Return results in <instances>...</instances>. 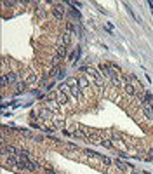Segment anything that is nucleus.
Instances as JSON below:
<instances>
[{
  "mask_svg": "<svg viewBox=\"0 0 153 174\" xmlns=\"http://www.w3.org/2000/svg\"><path fill=\"white\" fill-rule=\"evenodd\" d=\"M40 117H50L49 110H42V112H40Z\"/></svg>",
  "mask_w": 153,
  "mask_h": 174,
  "instance_id": "a211bd4d",
  "label": "nucleus"
},
{
  "mask_svg": "<svg viewBox=\"0 0 153 174\" xmlns=\"http://www.w3.org/2000/svg\"><path fill=\"white\" fill-rule=\"evenodd\" d=\"M103 148H113V141L111 139H101V143H99Z\"/></svg>",
  "mask_w": 153,
  "mask_h": 174,
  "instance_id": "f8f14e48",
  "label": "nucleus"
},
{
  "mask_svg": "<svg viewBox=\"0 0 153 174\" xmlns=\"http://www.w3.org/2000/svg\"><path fill=\"white\" fill-rule=\"evenodd\" d=\"M124 91H125V94H129V96H136V89H134V84H129V82H127L125 87H124Z\"/></svg>",
  "mask_w": 153,
  "mask_h": 174,
  "instance_id": "6e6552de",
  "label": "nucleus"
},
{
  "mask_svg": "<svg viewBox=\"0 0 153 174\" xmlns=\"http://www.w3.org/2000/svg\"><path fill=\"white\" fill-rule=\"evenodd\" d=\"M24 89H26V84H23V82H17V91H16V93H17V94H21Z\"/></svg>",
  "mask_w": 153,
  "mask_h": 174,
  "instance_id": "4468645a",
  "label": "nucleus"
},
{
  "mask_svg": "<svg viewBox=\"0 0 153 174\" xmlns=\"http://www.w3.org/2000/svg\"><path fill=\"white\" fill-rule=\"evenodd\" d=\"M6 80H7L9 85H12V84H16V82H17V75L11 71V73H7V75H6Z\"/></svg>",
  "mask_w": 153,
  "mask_h": 174,
  "instance_id": "1a4fd4ad",
  "label": "nucleus"
},
{
  "mask_svg": "<svg viewBox=\"0 0 153 174\" xmlns=\"http://www.w3.org/2000/svg\"><path fill=\"white\" fill-rule=\"evenodd\" d=\"M47 106H49V110L52 108V110H56V112L59 110V103H56V101H49V103H47Z\"/></svg>",
  "mask_w": 153,
  "mask_h": 174,
  "instance_id": "ddd939ff",
  "label": "nucleus"
},
{
  "mask_svg": "<svg viewBox=\"0 0 153 174\" xmlns=\"http://www.w3.org/2000/svg\"><path fill=\"white\" fill-rule=\"evenodd\" d=\"M56 52H58V56L63 59V58L68 54V45H65V44H59V45L56 47Z\"/></svg>",
  "mask_w": 153,
  "mask_h": 174,
  "instance_id": "0eeeda50",
  "label": "nucleus"
},
{
  "mask_svg": "<svg viewBox=\"0 0 153 174\" xmlns=\"http://www.w3.org/2000/svg\"><path fill=\"white\" fill-rule=\"evenodd\" d=\"M99 70L104 73V77L111 78V65H108V63H101V65H99Z\"/></svg>",
  "mask_w": 153,
  "mask_h": 174,
  "instance_id": "423d86ee",
  "label": "nucleus"
},
{
  "mask_svg": "<svg viewBox=\"0 0 153 174\" xmlns=\"http://www.w3.org/2000/svg\"><path fill=\"white\" fill-rule=\"evenodd\" d=\"M115 165L120 169V171H134V167H132V165L125 164L124 160H120V158H118V160H115Z\"/></svg>",
  "mask_w": 153,
  "mask_h": 174,
  "instance_id": "39448f33",
  "label": "nucleus"
},
{
  "mask_svg": "<svg viewBox=\"0 0 153 174\" xmlns=\"http://www.w3.org/2000/svg\"><path fill=\"white\" fill-rule=\"evenodd\" d=\"M52 14H54V17L56 19H63V17H65V6H63V4H56L54 6V9H52Z\"/></svg>",
  "mask_w": 153,
  "mask_h": 174,
  "instance_id": "f03ea898",
  "label": "nucleus"
},
{
  "mask_svg": "<svg viewBox=\"0 0 153 174\" xmlns=\"http://www.w3.org/2000/svg\"><path fill=\"white\" fill-rule=\"evenodd\" d=\"M78 84H80L82 87H87L89 85V82H87V78H85V77H78Z\"/></svg>",
  "mask_w": 153,
  "mask_h": 174,
  "instance_id": "2eb2a0df",
  "label": "nucleus"
},
{
  "mask_svg": "<svg viewBox=\"0 0 153 174\" xmlns=\"http://www.w3.org/2000/svg\"><path fill=\"white\" fill-rule=\"evenodd\" d=\"M87 141H92V143H101V139H99V136L96 134V132H89Z\"/></svg>",
  "mask_w": 153,
  "mask_h": 174,
  "instance_id": "9d476101",
  "label": "nucleus"
},
{
  "mask_svg": "<svg viewBox=\"0 0 153 174\" xmlns=\"http://www.w3.org/2000/svg\"><path fill=\"white\" fill-rule=\"evenodd\" d=\"M35 82V75H30V78H28V84H33Z\"/></svg>",
  "mask_w": 153,
  "mask_h": 174,
  "instance_id": "aec40b11",
  "label": "nucleus"
},
{
  "mask_svg": "<svg viewBox=\"0 0 153 174\" xmlns=\"http://www.w3.org/2000/svg\"><path fill=\"white\" fill-rule=\"evenodd\" d=\"M68 87H70L71 94H73L75 98H78V96H80V87L76 85V80H75V78H68Z\"/></svg>",
  "mask_w": 153,
  "mask_h": 174,
  "instance_id": "7ed1b4c3",
  "label": "nucleus"
},
{
  "mask_svg": "<svg viewBox=\"0 0 153 174\" xmlns=\"http://www.w3.org/2000/svg\"><path fill=\"white\" fill-rule=\"evenodd\" d=\"M61 44H65V45H68V44H70V35H68V33H65V35L61 37Z\"/></svg>",
  "mask_w": 153,
  "mask_h": 174,
  "instance_id": "dca6fc26",
  "label": "nucleus"
},
{
  "mask_svg": "<svg viewBox=\"0 0 153 174\" xmlns=\"http://www.w3.org/2000/svg\"><path fill=\"white\" fill-rule=\"evenodd\" d=\"M19 132H21V136L28 138V139H35V134H32V130H28V129H21Z\"/></svg>",
  "mask_w": 153,
  "mask_h": 174,
  "instance_id": "9b49d317",
  "label": "nucleus"
},
{
  "mask_svg": "<svg viewBox=\"0 0 153 174\" xmlns=\"http://www.w3.org/2000/svg\"><path fill=\"white\" fill-rule=\"evenodd\" d=\"M141 108H143V113L146 115L148 119L153 120V106L150 104V101H144V103H141Z\"/></svg>",
  "mask_w": 153,
  "mask_h": 174,
  "instance_id": "20e7f679",
  "label": "nucleus"
},
{
  "mask_svg": "<svg viewBox=\"0 0 153 174\" xmlns=\"http://www.w3.org/2000/svg\"><path fill=\"white\" fill-rule=\"evenodd\" d=\"M85 71H89V75L94 78V82L98 84V85H103V77H101V73H99L96 68H84Z\"/></svg>",
  "mask_w": 153,
  "mask_h": 174,
  "instance_id": "f257e3e1",
  "label": "nucleus"
},
{
  "mask_svg": "<svg viewBox=\"0 0 153 174\" xmlns=\"http://www.w3.org/2000/svg\"><path fill=\"white\" fill-rule=\"evenodd\" d=\"M150 160H153V148L148 150V162H150Z\"/></svg>",
  "mask_w": 153,
  "mask_h": 174,
  "instance_id": "6ab92c4d",
  "label": "nucleus"
},
{
  "mask_svg": "<svg viewBox=\"0 0 153 174\" xmlns=\"http://www.w3.org/2000/svg\"><path fill=\"white\" fill-rule=\"evenodd\" d=\"M59 93L61 94H66V93H68V84H61V85H59Z\"/></svg>",
  "mask_w": 153,
  "mask_h": 174,
  "instance_id": "f3484780",
  "label": "nucleus"
},
{
  "mask_svg": "<svg viewBox=\"0 0 153 174\" xmlns=\"http://www.w3.org/2000/svg\"><path fill=\"white\" fill-rule=\"evenodd\" d=\"M44 174H54V171L52 169H44Z\"/></svg>",
  "mask_w": 153,
  "mask_h": 174,
  "instance_id": "412c9836",
  "label": "nucleus"
}]
</instances>
